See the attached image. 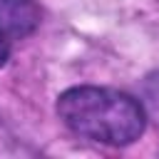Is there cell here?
<instances>
[{"label": "cell", "instance_id": "4", "mask_svg": "<svg viewBox=\"0 0 159 159\" xmlns=\"http://www.w3.org/2000/svg\"><path fill=\"white\" fill-rule=\"evenodd\" d=\"M7 55H10V45H7V37L0 32V67L7 62Z\"/></svg>", "mask_w": 159, "mask_h": 159}, {"label": "cell", "instance_id": "3", "mask_svg": "<svg viewBox=\"0 0 159 159\" xmlns=\"http://www.w3.org/2000/svg\"><path fill=\"white\" fill-rule=\"evenodd\" d=\"M144 99H147V107L152 109V114L159 119V72H154L144 80Z\"/></svg>", "mask_w": 159, "mask_h": 159}, {"label": "cell", "instance_id": "1", "mask_svg": "<svg viewBox=\"0 0 159 159\" xmlns=\"http://www.w3.org/2000/svg\"><path fill=\"white\" fill-rule=\"evenodd\" d=\"M57 117L77 137L127 147L144 134L147 112L139 99L112 87H72L57 97Z\"/></svg>", "mask_w": 159, "mask_h": 159}, {"label": "cell", "instance_id": "2", "mask_svg": "<svg viewBox=\"0 0 159 159\" xmlns=\"http://www.w3.org/2000/svg\"><path fill=\"white\" fill-rule=\"evenodd\" d=\"M40 7L35 0H0V32L20 40L37 30Z\"/></svg>", "mask_w": 159, "mask_h": 159}]
</instances>
